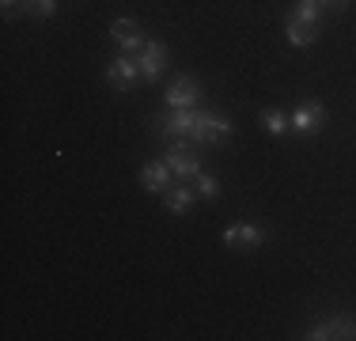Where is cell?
I'll return each mask as SVG.
<instances>
[{
	"mask_svg": "<svg viewBox=\"0 0 356 341\" xmlns=\"http://www.w3.org/2000/svg\"><path fill=\"white\" fill-rule=\"evenodd\" d=\"M140 76L144 80H156L159 72H163V65H167V49H163V42H148V46L140 49Z\"/></svg>",
	"mask_w": 356,
	"mask_h": 341,
	"instance_id": "obj_8",
	"label": "cell"
},
{
	"mask_svg": "<svg viewBox=\"0 0 356 341\" xmlns=\"http://www.w3.org/2000/svg\"><path fill=\"white\" fill-rule=\"evenodd\" d=\"M110 34H114V42H122V49H129V54H137V49L148 46V38L140 34V27L133 19H114Z\"/></svg>",
	"mask_w": 356,
	"mask_h": 341,
	"instance_id": "obj_9",
	"label": "cell"
},
{
	"mask_svg": "<svg viewBox=\"0 0 356 341\" xmlns=\"http://www.w3.org/2000/svg\"><path fill=\"white\" fill-rule=\"evenodd\" d=\"M167 167L175 170V178H190L197 175V152L190 148L186 141H171V148H167Z\"/></svg>",
	"mask_w": 356,
	"mask_h": 341,
	"instance_id": "obj_2",
	"label": "cell"
},
{
	"mask_svg": "<svg viewBox=\"0 0 356 341\" xmlns=\"http://www.w3.org/2000/svg\"><path fill=\"white\" fill-rule=\"evenodd\" d=\"M232 133V122L224 114H197V125H193L190 141H205V144H216Z\"/></svg>",
	"mask_w": 356,
	"mask_h": 341,
	"instance_id": "obj_3",
	"label": "cell"
},
{
	"mask_svg": "<svg viewBox=\"0 0 356 341\" xmlns=\"http://www.w3.org/2000/svg\"><path fill=\"white\" fill-rule=\"evenodd\" d=\"M193 178H197V193H201V198H216V193H220V182L213 175H201V170H197Z\"/></svg>",
	"mask_w": 356,
	"mask_h": 341,
	"instance_id": "obj_15",
	"label": "cell"
},
{
	"mask_svg": "<svg viewBox=\"0 0 356 341\" xmlns=\"http://www.w3.org/2000/svg\"><path fill=\"white\" fill-rule=\"evenodd\" d=\"M318 4H322V12H326V8H330V12H345L349 0H318Z\"/></svg>",
	"mask_w": 356,
	"mask_h": 341,
	"instance_id": "obj_17",
	"label": "cell"
},
{
	"mask_svg": "<svg viewBox=\"0 0 356 341\" xmlns=\"http://www.w3.org/2000/svg\"><path fill=\"white\" fill-rule=\"evenodd\" d=\"M318 38V23H307V19H288V42L292 46H311Z\"/></svg>",
	"mask_w": 356,
	"mask_h": 341,
	"instance_id": "obj_11",
	"label": "cell"
},
{
	"mask_svg": "<svg viewBox=\"0 0 356 341\" xmlns=\"http://www.w3.org/2000/svg\"><path fill=\"white\" fill-rule=\"evenodd\" d=\"M54 8H57V0H23V12H31V15H54Z\"/></svg>",
	"mask_w": 356,
	"mask_h": 341,
	"instance_id": "obj_16",
	"label": "cell"
},
{
	"mask_svg": "<svg viewBox=\"0 0 356 341\" xmlns=\"http://www.w3.org/2000/svg\"><path fill=\"white\" fill-rule=\"evenodd\" d=\"M167 106H197L201 102V88H197V80L193 76H175L171 80V88H167Z\"/></svg>",
	"mask_w": 356,
	"mask_h": 341,
	"instance_id": "obj_4",
	"label": "cell"
},
{
	"mask_svg": "<svg viewBox=\"0 0 356 341\" xmlns=\"http://www.w3.org/2000/svg\"><path fill=\"white\" fill-rule=\"evenodd\" d=\"M322 122H326V106H322V102H307V106H300L296 114H288V125H292L296 133H315Z\"/></svg>",
	"mask_w": 356,
	"mask_h": 341,
	"instance_id": "obj_5",
	"label": "cell"
},
{
	"mask_svg": "<svg viewBox=\"0 0 356 341\" xmlns=\"http://www.w3.org/2000/svg\"><path fill=\"white\" fill-rule=\"evenodd\" d=\"M307 338H356V322L349 319V315H341V319H330V322H318V326H311Z\"/></svg>",
	"mask_w": 356,
	"mask_h": 341,
	"instance_id": "obj_10",
	"label": "cell"
},
{
	"mask_svg": "<svg viewBox=\"0 0 356 341\" xmlns=\"http://www.w3.org/2000/svg\"><path fill=\"white\" fill-rule=\"evenodd\" d=\"M23 4V0H4V4H0V8H4V15H8V19H12V15H15V8H19Z\"/></svg>",
	"mask_w": 356,
	"mask_h": 341,
	"instance_id": "obj_18",
	"label": "cell"
},
{
	"mask_svg": "<svg viewBox=\"0 0 356 341\" xmlns=\"http://www.w3.org/2000/svg\"><path fill=\"white\" fill-rule=\"evenodd\" d=\"M171 175H175V170L167 167V159L140 167V182H144V190H152V193H167V190H171V182H175Z\"/></svg>",
	"mask_w": 356,
	"mask_h": 341,
	"instance_id": "obj_6",
	"label": "cell"
},
{
	"mask_svg": "<svg viewBox=\"0 0 356 341\" xmlns=\"http://www.w3.org/2000/svg\"><path fill=\"white\" fill-rule=\"evenodd\" d=\"M190 201H193V190H186V186H171V190L163 193V205L171 212H186V209H190Z\"/></svg>",
	"mask_w": 356,
	"mask_h": 341,
	"instance_id": "obj_12",
	"label": "cell"
},
{
	"mask_svg": "<svg viewBox=\"0 0 356 341\" xmlns=\"http://www.w3.org/2000/svg\"><path fill=\"white\" fill-rule=\"evenodd\" d=\"M224 243L239 246V251H250V246L266 243V232L258 224H232V228H224Z\"/></svg>",
	"mask_w": 356,
	"mask_h": 341,
	"instance_id": "obj_7",
	"label": "cell"
},
{
	"mask_svg": "<svg viewBox=\"0 0 356 341\" xmlns=\"http://www.w3.org/2000/svg\"><path fill=\"white\" fill-rule=\"evenodd\" d=\"M296 19H307V23H318V15H322V4L318 0H296Z\"/></svg>",
	"mask_w": 356,
	"mask_h": 341,
	"instance_id": "obj_14",
	"label": "cell"
},
{
	"mask_svg": "<svg viewBox=\"0 0 356 341\" xmlns=\"http://www.w3.org/2000/svg\"><path fill=\"white\" fill-rule=\"evenodd\" d=\"M106 80L114 84V91H129L133 84L140 80V61L137 57H114V61H110V68H106Z\"/></svg>",
	"mask_w": 356,
	"mask_h": 341,
	"instance_id": "obj_1",
	"label": "cell"
},
{
	"mask_svg": "<svg viewBox=\"0 0 356 341\" xmlns=\"http://www.w3.org/2000/svg\"><path fill=\"white\" fill-rule=\"evenodd\" d=\"M261 125H266L269 133H288L292 125H288V114L281 110H261Z\"/></svg>",
	"mask_w": 356,
	"mask_h": 341,
	"instance_id": "obj_13",
	"label": "cell"
}]
</instances>
